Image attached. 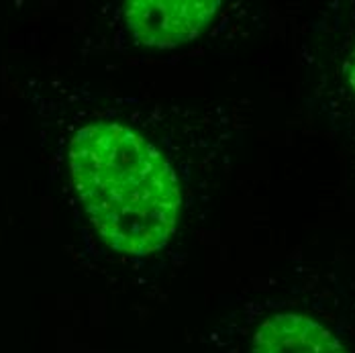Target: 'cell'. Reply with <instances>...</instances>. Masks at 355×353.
Segmentation results:
<instances>
[{
  "mask_svg": "<svg viewBox=\"0 0 355 353\" xmlns=\"http://www.w3.org/2000/svg\"><path fill=\"white\" fill-rule=\"evenodd\" d=\"M70 176L112 249L147 255L174 235L182 205L176 174L137 131L119 123L82 127L70 143Z\"/></svg>",
  "mask_w": 355,
  "mask_h": 353,
  "instance_id": "cell-1",
  "label": "cell"
},
{
  "mask_svg": "<svg viewBox=\"0 0 355 353\" xmlns=\"http://www.w3.org/2000/svg\"><path fill=\"white\" fill-rule=\"evenodd\" d=\"M251 353H347V350L315 318L280 313L257 327Z\"/></svg>",
  "mask_w": 355,
  "mask_h": 353,
  "instance_id": "cell-3",
  "label": "cell"
},
{
  "mask_svg": "<svg viewBox=\"0 0 355 353\" xmlns=\"http://www.w3.org/2000/svg\"><path fill=\"white\" fill-rule=\"evenodd\" d=\"M349 84H352V88H354L355 92V49L354 53H352V62H349Z\"/></svg>",
  "mask_w": 355,
  "mask_h": 353,
  "instance_id": "cell-4",
  "label": "cell"
},
{
  "mask_svg": "<svg viewBox=\"0 0 355 353\" xmlns=\"http://www.w3.org/2000/svg\"><path fill=\"white\" fill-rule=\"evenodd\" d=\"M218 6V0H131L123 12L137 43L170 49L200 35Z\"/></svg>",
  "mask_w": 355,
  "mask_h": 353,
  "instance_id": "cell-2",
  "label": "cell"
}]
</instances>
